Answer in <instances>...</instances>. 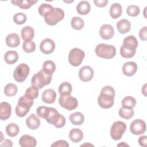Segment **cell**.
I'll use <instances>...</instances> for the list:
<instances>
[{
    "label": "cell",
    "mask_w": 147,
    "mask_h": 147,
    "mask_svg": "<svg viewBox=\"0 0 147 147\" xmlns=\"http://www.w3.org/2000/svg\"><path fill=\"white\" fill-rule=\"evenodd\" d=\"M19 144L21 147H34L37 145V141L34 137L25 134L20 138Z\"/></svg>",
    "instance_id": "18"
},
{
    "label": "cell",
    "mask_w": 147,
    "mask_h": 147,
    "mask_svg": "<svg viewBox=\"0 0 147 147\" xmlns=\"http://www.w3.org/2000/svg\"><path fill=\"white\" fill-rule=\"evenodd\" d=\"M17 87L14 83H8L4 88V93L7 96H14L17 92Z\"/></svg>",
    "instance_id": "36"
},
{
    "label": "cell",
    "mask_w": 147,
    "mask_h": 147,
    "mask_svg": "<svg viewBox=\"0 0 147 147\" xmlns=\"http://www.w3.org/2000/svg\"><path fill=\"white\" fill-rule=\"evenodd\" d=\"M69 139L75 143L80 142L83 138V131L78 128H74L71 129L69 133Z\"/></svg>",
    "instance_id": "24"
},
{
    "label": "cell",
    "mask_w": 147,
    "mask_h": 147,
    "mask_svg": "<svg viewBox=\"0 0 147 147\" xmlns=\"http://www.w3.org/2000/svg\"><path fill=\"white\" fill-rule=\"evenodd\" d=\"M22 49L26 53L33 52L36 49V44L34 41H24L22 44Z\"/></svg>",
    "instance_id": "39"
},
{
    "label": "cell",
    "mask_w": 147,
    "mask_h": 147,
    "mask_svg": "<svg viewBox=\"0 0 147 147\" xmlns=\"http://www.w3.org/2000/svg\"><path fill=\"white\" fill-rule=\"evenodd\" d=\"M53 9V7L51 5L48 3H42L38 7V11L40 16L45 17L49 13H50Z\"/></svg>",
    "instance_id": "35"
},
{
    "label": "cell",
    "mask_w": 147,
    "mask_h": 147,
    "mask_svg": "<svg viewBox=\"0 0 147 147\" xmlns=\"http://www.w3.org/2000/svg\"><path fill=\"white\" fill-rule=\"evenodd\" d=\"M21 35L24 41H31L34 36V29L30 26H26L21 29Z\"/></svg>",
    "instance_id": "23"
},
{
    "label": "cell",
    "mask_w": 147,
    "mask_h": 147,
    "mask_svg": "<svg viewBox=\"0 0 147 147\" xmlns=\"http://www.w3.org/2000/svg\"><path fill=\"white\" fill-rule=\"evenodd\" d=\"M42 70L47 74L52 75L56 70V65L53 61L47 60L42 64Z\"/></svg>",
    "instance_id": "31"
},
{
    "label": "cell",
    "mask_w": 147,
    "mask_h": 147,
    "mask_svg": "<svg viewBox=\"0 0 147 147\" xmlns=\"http://www.w3.org/2000/svg\"><path fill=\"white\" fill-rule=\"evenodd\" d=\"M140 7L137 5H130L126 9V13L130 17H136L140 14Z\"/></svg>",
    "instance_id": "40"
},
{
    "label": "cell",
    "mask_w": 147,
    "mask_h": 147,
    "mask_svg": "<svg viewBox=\"0 0 147 147\" xmlns=\"http://www.w3.org/2000/svg\"><path fill=\"white\" fill-rule=\"evenodd\" d=\"M1 146H7V147H11L13 146V142L11 140H8V139H5L3 142L1 144Z\"/></svg>",
    "instance_id": "46"
},
{
    "label": "cell",
    "mask_w": 147,
    "mask_h": 147,
    "mask_svg": "<svg viewBox=\"0 0 147 147\" xmlns=\"http://www.w3.org/2000/svg\"><path fill=\"white\" fill-rule=\"evenodd\" d=\"M91 10V6L88 2L83 1L80 2L76 6V11L80 15L87 14Z\"/></svg>",
    "instance_id": "26"
},
{
    "label": "cell",
    "mask_w": 147,
    "mask_h": 147,
    "mask_svg": "<svg viewBox=\"0 0 147 147\" xmlns=\"http://www.w3.org/2000/svg\"><path fill=\"white\" fill-rule=\"evenodd\" d=\"M13 21L17 25H22L26 21V16L22 13H17L13 17Z\"/></svg>",
    "instance_id": "41"
},
{
    "label": "cell",
    "mask_w": 147,
    "mask_h": 147,
    "mask_svg": "<svg viewBox=\"0 0 147 147\" xmlns=\"http://www.w3.org/2000/svg\"><path fill=\"white\" fill-rule=\"evenodd\" d=\"M36 114L38 117L44 118L48 123L57 128H61L65 124L64 117L55 108L40 106L36 109Z\"/></svg>",
    "instance_id": "1"
},
{
    "label": "cell",
    "mask_w": 147,
    "mask_h": 147,
    "mask_svg": "<svg viewBox=\"0 0 147 147\" xmlns=\"http://www.w3.org/2000/svg\"><path fill=\"white\" fill-rule=\"evenodd\" d=\"M138 44V43L136 37L133 35H130L124 38L123 44L120 49L127 51L135 55Z\"/></svg>",
    "instance_id": "11"
},
{
    "label": "cell",
    "mask_w": 147,
    "mask_h": 147,
    "mask_svg": "<svg viewBox=\"0 0 147 147\" xmlns=\"http://www.w3.org/2000/svg\"><path fill=\"white\" fill-rule=\"evenodd\" d=\"M5 131L7 136L13 137L17 136L20 131V129L19 126L16 123H10L6 126Z\"/></svg>",
    "instance_id": "32"
},
{
    "label": "cell",
    "mask_w": 147,
    "mask_h": 147,
    "mask_svg": "<svg viewBox=\"0 0 147 147\" xmlns=\"http://www.w3.org/2000/svg\"><path fill=\"white\" fill-rule=\"evenodd\" d=\"M134 112L133 109H125L121 107L118 111L119 115L125 119H129L131 118L134 115Z\"/></svg>",
    "instance_id": "37"
},
{
    "label": "cell",
    "mask_w": 147,
    "mask_h": 147,
    "mask_svg": "<svg viewBox=\"0 0 147 147\" xmlns=\"http://www.w3.org/2000/svg\"><path fill=\"white\" fill-rule=\"evenodd\" d=\"M115 95V90L113 87L110 86L103 87L98 98V105L103 109L111 107L114 103Z\"/></svg>",
    "instance_id": "2"
},
{
    "label": "cell",
    "mask_w": 147,
    "mask_h": 147,
    "mask_svg": "<svg viewBox=\"0 0 147 147\" xmlns=\"http://www.w3.org/2000/svg\"><path fill=\"white\" fill-rule=\"evenodd\" d=\"M138 143L142 146H146L147 143V137L146 136H142L138 138Z\"/></svg>",
    "instance_id": "45"
},
{
    "label": "cell",
    "mask_w": 147,
    "mask_h": 147,
    "mask_svg": "<svg viewBox=\"0 0 147 147\" xmlns=\"http://www.w3.org/2000/svg\"><path fill=\"white\" fill-rule=\"evenodd\" d=\"M96 55L101 58L110 59L113 58L116 54V48L113 45L106 44H99L95 49Z\"/></svg>",
    "instance_id": "3"
},
{
    "label": "cell",
    "mask_w": 147,
    "mask_h": 147,
    "mask_svg": "<svg viewBox=\"0 0 147 147\" xmlns=\"http://www.w3.org/2000/svg\"><path fill=\"white\" fill-rule=\"evenodd\" d=\"M26 124L29 129L35 130L40 126V120L35 114H32L26 118Z\"/></svg>",
    "instance_id": "22"
},
{
    "label": "cell",
    "mask_w": 147,
    "mask_h": 147,
    "mask_svg": "<svg viewBox=\"0 0 147 147\" xmlns=\"http://www.w3.org/2000/svg\"><path fill=\"white\" fill-rule=\"evenodd\" d=\"M93 76L94 71L90 66H83L79 71V77L80 79L84 82L90 81L92 79Z\"/></svg>",
    "instance_id": "13"
},
{
    "label": "cell",
    "mask_w": 147,
    "mask_h": 147,
    "mask_svg": "<svg viewBox=\"0 0 147 147\" xmlns=\"http://www.w3.org/2000/svg\"><path fill=\"white\" fill-rule=\"evenodd\" d=\"M56 98V93L53 89H47L42 94L41 99L46 103L51 104L55 102Z\"/></svg>",
    "instance_id": "19"
},
{
    "label": "cell",
    "mask_w": 147,
    "mask_h": 147,
    "mask_svg": "<svg viewBox=\"0 0 147 147\" xmlns=\"http://www.w3.org/2000/svg\"><path fill=\"white\" fill-rule=\"evenodd\" d=\"M11 105L6 102H2L0 103V119L5 121L11 116Z\"/></svg>",
    "instance_id": "16"
},
{
    "label": "cell",
    "mask_w": 147,
    "mask_h": 147,
    "mask_svg": "<svg viewBox=\"0 0 147 147\" xmlns=\"http://www.w3.org/2000/svg\"><path fill=\"white\" fill-rule=\"evenodd\" d=\"M38 88L35 86H32L28 88L25 92V96L29 99L33 100L36 99L38 95Z\"/></svg>",
    "instance_id": "34"
},
{
    "label": "cell",
    "mask_w": 147,
    "mask_h": 147,
    "mask_svg": "<svg viewBox=\"0 0 147 147\" xmlns=\"http://www.w3.org/2000/svg\"><path fill=\"white\" fill-rule=\"evenodd\" d=\"M29 72V67L25 63H21L14 71V79L17 82H22L26 79Z\"/></svg>",
    "instance_id": "9"
},
{
    "label": "cell",
    "mask_w": 147,
    "mask_h": 147,
    "mask_svg": "<svg viewBox=\"0 0 147 147\" xmlns=\"http://www.w3.org/2000/svg\"><path fill=\"white\" fill-rule=\"evenodd\" d=\"M59 103L62 107L67 110H74L78 106V101L77 99L71 95H60Z\"/></svg>",
    "instance_id": "10"
},
{
    "label": "cell",
    "mask_w": 147,
    "mask_h": 147,
    "mask_svg": "<svg viewBox=\"0 0 147 147\" xmlns=\"http://www.w3.org/2000/svg\"><path fill=\"white\" fill-rule=\"evenodd\" d=\"M55 49V43L51 38L43 40L40 44V49L44 54H50L54 51Z\"/></svg>",
    "instance_id": "14"
},
{
    "label": "cell",
    "mask_w": 147,
    "mask_h": 147,
    "mask_svg": "<svg viewBox=\"0 0 147 147\" xmlns=\"http://www.w3.org/2000/svg\"><path fill=\"white\" fill-rule=\"evenodd\" d=\"M139 36L140 38L143 41H146L147 40V27L144 26L139 31Z\"/></svg>",
    "instance_id": "43"
},
{
    "label": "cell",
    "mask_w": 147,
    "mask_h": 147,
    "mask_svg": "<svg viewBox=\"0 0 147 147\" xmlns=\"http://www.w3.org/2000/svg\"><path fill=\"white\" fill-rule=\"evenodd\" d=\"M11 2L22 9H28L37 2V1L32 0H12Z\"/></svg>",
    "instance_id": "25"
},
{
    "label": "cell",
    "mask_w": 147,
    "mask_h": 147,
    "mask_svg": "<svg viewBox=\"0 0 147 147\" xmlns=\"http://www.w3.org/2000/svg\"><path fill=\"white\" fill-rule=\"evenodd\" d=\"M146 126L144 121L141 119H137L131 122L130 130L132 134L134 135H141L146 131Z\"/></svg>",
    "instance_id": "12"
},
{
    "label": "cell",
    "mask_w": 147,
    "mask_h": 147,
    "mask_svg": "<svg viewBox=\"0 0 147 147\" xmlns=\"http://www.w3.org/2000/svg\"><path fill=\"white\" fill-rule=\"evenodd\" d=\"M72 86L67 82L61 83L59 87V92L60 95H69L72 92Z\"/></svg>",
    "instance_id": "30"
},
{
    "label": "cell",
    "mask_w": 147,
    "mask_h": 147,
    "mask_svg": "<svg viewBox=\"0 0 147 147\" xmlns=\"http://www.w3.org/2000/svg\"><path fill=\"white\" fill-rule=\"evenodd\" d=\"M52 147H68V143L64 140H58L51 145Z\"/></svg>",
    "instance_id": "42"
},
{
    "label": "cell",
    "mask_w": 147,
    "mask_h": 147,
    "mask_svg": "<svg viewBox=\"0 0 147 147\" xmlns=\"http://www.w3.org/2000/svg\"><path fill=\"white\" fill-rule=\"evenodd\" d=\"M126 130V125L122 121L114 122L110 129L111 137L115 141L120 140Z\"/></svg>",
    "instance_id": "7"
},
{
    "label": "cell",
    "mask_w": 147,
    "mask_h": 147,
    "mask_svg": "<svg viewBox=\"0 0 147 147\" xmlns=\"http://www.w3.org/2000/svg\"><path fill=\"white\" fill-rule=\"evenodd\" d=\"M95 5L98 7H103L106 6L108 3L107 0H95L94 1Z\"/></svg>",
    "instance_id": "44"
},
{
    "label": "cell",
    "mask_w": 147,
    "mask_h": 147,
    "mask_svg": "<svg viewBox=\"0 0 147 147\" xmlns=\"http://www.w3.org/2000/svg\"><path fill=\"white\" fill-rule=\"evenodd\" d=\"M122 72L127 76L134 75L137 70V65L135 62L129 61L125 63L122 66Z\"/></svg>",
    "instance_id": "17"
},
{
    "label": "cell",
    "mask_w": 147,
    "mask_h": 147,
    "mask_svg": "<svg viewBox=\"0 0 147 147\" xmlns=\"http://www.w3.org/2000/svg\"><path fill=\"white\" fill-rule=\"evenodd\" d=\"M121 103L122 107L133 109L136 105V100L133 96H127L122 99Z\"/></svg>",
    "instance_id": "33"
},
{
    "label": "cell",
    "mask_w": 147,
    "mask_h": 147,
    "mask_svg": "<svg viewBox=\"0 0 147 147\" xmlns=\"http://www.w3.org/2000/svg\"><path fill=\"white\" fill-rule=\"evenodd\" d=\"M70 122L75 125H80L84 121V117L80 112H75L69 115Z\"/></svg>",
    "instance_id": "27"
},
{
    "label": "cell",
    "mask_w": 147,
    "mask_h": 147,
    "mask_svg": "<svg viewBox=\"0 0 147 147\" xmlns=\"http://www.w3.org/2000/svg\"><path fill=\"white\" fill-rule=\"evenodd\" d=\"M33 103V100L28 99L25 95L21 96L16 107L15 111L16 115L19 117H25L29 113Z\"/></svg>",
    "instance_id": "5"
},
{
    "label": "cell",
    "mask_w": 147,
    "mask_h": 147,
    "mask_svg": "<svg viewBox=\"0 0 147 147\" xmlns=\"http://www.w3.org/2000/svg\"><path fill=\"white\" fill-rule=\"evenodd\" d=\"M109 12H110V16L113 18L117 19V18L119 17L122 14V6L118 3H114L111 6Z\"/></svg>",
    "instance_id": "28"
},
{
    "label": "cell",
    "mask_w": 147,
    "mask_h": 147,
    "mask_svg": "<svg viewBox=\"0 0 147 147\" xmlns=\"http://www.w3.org/2000/svg\"><path fill=\"white\" fill-rule=\"evenodd\" d=\"M6 45L11 48H16L20 44V38L16 33H11L8 34L5 39Z\"/></svg>",
    "instance_id": "20"
},
{
    "label": "cell",
    "mask_w": 147,
    "mask_h": 147,
    "mask_svg": "<svg viewBox=\"0 0 147 147\" xmlns=\"http://www.w3.org/2000/svg\"><path fill=\"white\" fill-rule=\"evenodd\" d=\"M99 35L104 40L111 38L114 34L113 27L110 24H104L102 25L99 29Z\"/></svg>",
    "instance_id": "15"
},
{
    "label": "cell",
    "mask_w": 147,
    "mask_h": 147,
    "mask_svg": "<svg viewBox=\"0 0 147 147\" xmlns=\"http://www.w3.org/2000/svg\"><path fill=\"white\" fill-rule=\"evenodd\" d=\"M52 78V75L47 74L41 69L33 76L31 79V84L32 86H35L38 89H41L51 83Z\"/></svg>",
    "instance_id": "4"
},
{
    "label": "cell",
    "mask_w": 147,
    "mask_h": 147,
    "mask_svg": "<svg viewBox=\"0 0 147 147\" xmlns=\"http://www.w3.org/2000/svg\"><path fill=\"white\" fill-rule=\"evenodd\" d=\"M71 25L75 30H81L84 27V21L79 17H74L72 18Z\"/></svg>",
    "instance_id": "38"
},
{
    "label": "cell",
    "mask_w": 147,
    "mask_h": 147,
    "mask_svg": "<svg viewBox=\"0 0 147 147\" xmlns=\"http://www.w3.org/2000/svg\"><path fill=\"white\" fill-rule=\"evenodd\" d=\"M84 56L85 53L82 49L75 48L69 52L68 61L71 65L77 67L81 64Z\"/></svg>",
    "instance_id": "8"
},
{
    "label": "cell",
    "mask_w": 147,
    "mask_h": 147,
    "mask_svg": "<svg viewBox=\"0 0 147 147\" xmlns=\"http://www.w3.org/2000/svg\"><path fill=\"white\" fill-rule=\"evenodd\" d=\"M117 28L120 33L125 34L130 30L131 24L129 20L122 19L117 23Z\"/></svg>",
    "instance_id": "21"
},
{
    "label": "cell",
    "mask_w": 147,
    "mask_h": 147,
    "mask_svg": "<svg viewBox=\"0 0 147 147\" xmlns=\"http://www.w3.org/2000/svg\"><path fill=\"white\" fill-rule=\"evenodd\" d=\"M64 17V11L59 7H53L52 11L44 17V21L47 24L51 26L56 25Z\"/></svg>",
    "instance_id": "6"
},
{
    "label": "cell",
    "mask_w": 147,
    "mask_h": 147,
    "mask_svg": "<svg viewBox=\"0 0 147 147\" xmlns=\"http://www.w3.org/2000/svg\"><path fill=\"white\" fill-rule=\"evenodd\" d=\"M4 60L8 64H14L18 60V55L14 51H9L5 53Z\"/></svg>",
    "instance_id": "29"
}]
</instances>
